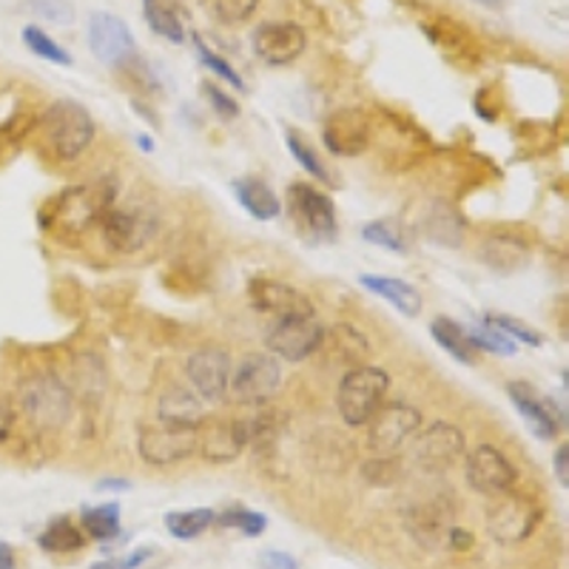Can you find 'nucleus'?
I'll return each instance as SVG.
<instances>
[{
	"instance_id": "nucleus-1",
	"label": "nucleus",
	"mask_w": 569,
	"mask_h": 569,
	"mask_svg": "<svg viewBox=\"0 0 569 569\" xmlns=\"http://www.w3.org/2000/svg\"><path fill=\"white\" fill-rule=\"evenodd\" d=\"M40 131H43V140L49 146L58 160L71 162L78 160L86 149L94 140V117L83 109L74 100H58L46 109V114L40 117Z\"/></svg>"
},
{
	"instance_id": "nucleus-2",
	"label": "nucleus",
	"mask_w": 569,
	"mask_h": 569,
	"mask_svg": "<svg viewBox=\"0 0 569 569\" xmlns=\"http://www.w3.org/2000/svg\"><path fill=\"white\" fill-rule=\"evenodd\" d=\"M390 390L388 370L373 368V365H356L342 376L337 390V410L345 425L362 427L370 416L385 405V396Z\"/></svg>"
},
{
	"instance_id": "nucleus-3",
	"label": "nucleus",
	"mask_w": 569,
	"mask_h": 569,
	"mask_svg": "<svg viewBox=\"0 0 569 569\" xmlns=\"http://www.w3.org/2000/svg\"><path fill=\"white\" fill-rule=\"evenodd\" d=\"M18 405L38 430H58L74 410L71 390L54 373L27 376L18 388Z\"/></svg>"
},
{
	"instance_id": "nucleus-4",
	"label": "nucleus",
	"mask_w": 569,
	"mask_h": 569,
	"mask_svg": "<svg viewBox=\"0 0 569 569\" xmlns=\"http://www.w3.org/2000/svg\"><path fill=\"white\" fill-rule=\"evenodd\" d=\"M282 388V365L273 353L251 350L240 359L237 368H231V382H228V396L237 405H266Z\"/></svg>"
},
{
	"instance_id": "nucleus-5",
	"label": "nucleus",
	"mask_w": 569,
	"mask_h": 569,
	"mask_svg": "<svg viewBox=\"0 0 569 569\" xmlns=\"http://www.w3.org/2000/svg\"><path fill=\"white\" fill-rule=\"evenodd\" d=\"M421 410L408 401H385L368 421V447L376 456L399 453L421 430Z\"/></svg>"
},
{
	"instance_id": "nucleus-6",
	"label": "nucleus",
	"mask_w": 569,
	"mask_h": 569,
	"mask_svg": "<svg viewBox=\"0 0 569 569\" xmlns=\"http://www.w3.org/2000/svg\"><path fill=\"white\" fill-rule=\"evenodd\" d=\"M541 521V507L516 490L496 496V505L487 510V530L498 543H521L536 532Z\"/></svg>"
},
{
	"instance_id": "nucleus-7",
	"label": "nucleus",
	"mask_w": 569,
	"mask_h": 569,
	"mask_svg": "<svg viewBox=\"0 0 569 569\" xmlns=\"http://www.w3.org/2000/svg\"><path fill=\"white\" fill-rule=\"evenodd\" d=\"M325 328L317 317H279L268 325L266 348L284 362H305L322 348Z\"/></svg>"
},
{
	"instance_id": "nucleus-8",
	"label": "nucleus",
	"mask_w": 569,
	"mask_h": 569,
	"mask_svg": "<svg viewBox=\"0 0 569 569\" xmlns=\"http://www.w3.org/2000/svg\"><path fill=\"white\" fill-rule=\"evenodd\" d=\"M111 188H106L103 182H94V186H80L69 188L54 202L52 226L54 231L63 233H80L91 226L94 220L103 217V211L111 208Z\"/></svg>"
},
{
	"instance_id": "nucleus-9",
	"label": "nucleus",
	"mask_w": 569,
	"mask_h": 569,
	"mask_svg": "<svg viewBox=\"0 0 569 569\" xmlns=\"http://www.w3.org/2000/svg\"><path fill=\"white\" fill-rule=\"evenodd\" d=\"M103 242L117 253H137L154 240L157 220L137 208H109L100 217Z\"/></svg>"
},
{
	"instance_id": "nucleus-10",
	"label": "nucleus",
	"mask_w": 569,
	"mask_h": 569,
	"mask_svg": "<svg viewBox=\"0 0 569 569\" xmlns=\"http://www.w3.org/2000/svg\"><path fill=\"white\" fill-rule=\"evenodd\" d=\"M188 382L202 401H226L231 382V356L220 345H206L188 356Z\"/></svg>"
},
{
	"instance_id": "nucleus-11",
	"label": "nucleus",
	"mask_w": 569,
	"mask_h": 569,
	"mask_svg": "<svg viewBox=\"0 0 569 569\" xmlns=\"http://www.w3.org/2000/svg\"><path fill=\"white\" fill-rule=\"evenodd\" d=\"M137 450H140L142 461H149L151 467L180 465L200 450V433L197 430H174V427L166 425L142 427Z\"/></svg>"
},
{
	"instance_id": "nucleus-12",
	"label": "nucleus",
	"mask_w": 569,
	"mask_h": 569,
	"mask_svg": "<svg viewBox=\"0 0 569 569\" xmlns=\"http://www.w3.org/2000/svg\"><path fill=\"white\" fill-rule=\"evenodd\" d=\"M413 439V459L430 472H441L447 467H453L467 450L465 433L456 425H450V421H430Z\"/></svg>"
},
{
	"instance_id": "nucleus-13",
	"label": "nucleus",
	"mask_w": 569,
	"mask_h": 569,
	"mask_svg": "<svg viewBox=\"0 0 569 569\" xmlns=\"http://www.w3.org/2000/svg\"><path fill=\"white\" fill-rule=\"evenodd\" d=\"M465 476L467 485L481 496H501V492L512 490L518 481L512 461L492 445H479L472 453H467Z\"/></svg>"
},
{
	"instance_id": "nucleus-14",
	"label": "nucleus",
	"mask_w": 569,
	"mask_h": 569,
	"mask_svg": "<svg viewBox=\"0 0 569 569\" xmlns=\"http://www.w3.org/2000/svg\"><path fill=\"white\" fill-rule=\"evenodd\" d=\"M288 206L305 233H311L317 240L337 237V208L319 188L308 186V182H293L288 191Z\"/></svg>"
},
{
	"instance_id": "nucleus-15",
	"label": "nucleus",
	"mask_w": 569,
	"mask_h": 569,
	"mask_svg": "<svg viewBox=\"0 0 569 569\" xmlns=\"http://www.w3.org/2000/svg\"><path fill=\"white\" fill-rule=\"evenodd\" d=\"M91 54L106 66H123L134 58L137 43L126 20L109 12H94L89 20Z\"/></svg>"
},
{
	"instance_id": "nucleus-16",
	"label": "nucleus",
	"mask_w": 569,
	"mask_h": 569,
	"mask_svg": "<svg viewBox=\"0 0 569 569\" xmlns=\"http://www.w3.org/2000/svg\"><path fill=\"white\" fill-rule=\"evenodd\" d=\"M248 299L253 311L279 317H313V302L297 284L279 282V279H253L248 284Z\"/></svg>"
},
{
	"instance_id": "nucleus-17",
	"label": "nucleus",
	"mask_w": 569,
	"mask_h": 569,
	"mask_svg": "<svg viewBox=\"0 0 569 569\" xmlns=\"http://www.w3.org/2000/svg\"><path fill=\"white\" fill-rule=\"evenodd\" d=\"M253 54L268 66L293 63L305 52V29L291 20H268L253 32Z\"/></svg>"
},
{
	"instance_id": "nucleus-18",
	"label": "nucleus",
	"mask_w": 569,
	"mask_h": 569,
	"mask_svg": "<svg viewBox=\"0 0 569 569\" xmlns=\"http://www.w3.org/2000/svg\"><path fill=\"white\" fill-rule=\"evenodd\" d=\"M507 390H510V399L518 408V413L525 416L527 427H530L538 439H556L558 430H563L567 413L558 408L550 396H541L527 382H512Z\"/></svg>"
},
{
	"instance_id": "nucleus-19",
	"label": "nucleus",
	"mask_w": 569,
	"mask_h": 569,
	"mask_svg": "<svg viewBox=\"0 0 569 569\" xmlns=\"http://www.w3.org/2000/svg\"><path fill=\"white\" fill-rule=\"evenodd\" d=\"M322 140L330 154L359 157L370 146V120L359 109H339L328 117Z\"/></svg>"
},
{
	"instance_id": "nucleus-20",
	"label": "nucleus",
	"mask_w": 569,
	"mask_h": 569,
	"mask_svg": "<svg viewBox=\"0 0 569 569\" xmlns=\"http://www.w3.org/2000/svg\"><path fill=\"white\" fill-rule=\"evenodd\" d=\"M405 527L427 550L445 547L447 532L453 530V510L441 501V498H430V501H419L405 512Z\"/></svg>"
},
{
	"instance_id": "nucleus-21",
	"label": "nucleus",
	"mask_w": 569,
	"mask_h": 569,
	"mask_svg": "<svg viewBox=\"0 0 569 569\" xmlns=\"http://www.w3.org/2000/svg\"><path fill=\"white\" fill-rule=\"evenodd\" d=\"M157 419L174 430H200L206 425V405L194 390L171 388L157 401Z\"/></svg>"
},
{
	"instance_id": "nucleus-22",
	"label": "nucleus",
	"mask_w": 569,
	"mask_h": 569,
	"mask_svg": "<svg viewBox=\"0 0 569 569\" xmlns=\"http://www.w3.org/2000/svg\"><path fill=\"white\" fill-rule=\"evenodd\" d=\"M200 453L202 459L211 461V465H228V461L240 459V453L246 450V439H242V430L237 425V419H222L213 421V425L200 427Z\"/></svg>"
},
{
	"instance_id": "nucleus-23",
	"label": "nucleus",
	"mask_w": 569,
	"mask_h": 569,
	"mask_svg": "<svg viewBox=\"0 0 569 569\" xmlns=\"http://www.w3.org/2000/svg\"><path fill=\"white\" fill-rule=\"evenodd\" d=\"M359 282H362L370 293H376V297H382L385 302L393 305L396 311L405 313V317H419L421 313L425 299H421V293L416 291L413 284L405 282V279L382 277V273H365V277H359Z\"/></svg>"
},
{
	"instance_id": "nucleus-24",
	"label": "nucleus",
	"mask_w": 569,
	"mask_h": 569,
	"mask_svg": "<svg viewBox=\"0 0 569 569\" xmlns=\"http://www.w3.org/2000/svg\"><path fill=\"white\" fill-rule=\"evenodd\" d=\"M233 194L253 220H273L282 213V202L273 194V188L257 177H242V180L233 182Z\"/></svg>"
},
{
	"instance_id": "nucleus-25",
	"label": "nucleus",
	"mask_w": 569,
	"mask_h": 569,
	"mask_svg": "<svg viewBox=\"0 0 569 569\" xmlns=\"http://www.w3.org/2000/svg\"><path fill=\"white\" fill-rule=\"evenodd\" d=\"M142 14L151 32L160 34L169 43L186 40V23H182V9L177 0H142Z\"/></svg>"
},
{
	"instance_id": "nucleus-26",
	"label": "nucleus",
	"mask_w": 569,
	"mask_h": 569,
	"mask_svg": "<svg viewBox=\"0 0 569 569\" xmlns=\"http://www.w3.org/2000/svg\"><path fill=\"white\" fill-rule=\"evenodd\" d=\"M322 342H328L330 353H337L339 362L350 365V368L362 365L370 353L368 339H365L362 333H359V328H353V325H337V328L325 330Z\"/></svg>"
},
{
	"instance_id": "nucleus-27",
	"label": "nucleus",
	"mask_w": 569,
	"mask_h": 569,
	"mask_svg": "<svg viewBox=\"0 0 569 569\" xmlns=\"http://www.w3.org/2000/svg\"><path fill=\"white\" fill-rule=\"evenodd\" d=\"M430 333H433V339L447 350V353L453 356L456 362H465V365L476 362V345H472L470 337H467L465 325H459L450 317H439L430 322Z\"/></svg>"
},
{
	"instance_id": "nucleus-28",
	"label": "nucleus",
	"mask_w": 569,
	"mask_h": 569,
	"mask_svg": "<svg viewBox=\"0 0 569 569\" xmlns=\"http://www.w3.org/2000/svg\"><path fill=\"white\" fill-rule=\"evenodd\" d=\"M213 521H217V512L211 507H194V510H171L166 512L162 525L177 541H194L202 532L211 530Z\"/></svg>"
},
{
	"instance_id": "nucleus-29",
	"label": "nucleus",
	"mask_w": 569,
	"mask_h": 569,
	"mask_svg": "<svg viewBox=\"0 0 569 569\" xmlns=\"http://www.w3.org/2000/svg\"><path fill=\"white\" fill-rule=\"evenodd\" d=\"M38 543L43 552H52V556H69V552L83 550L86 532L80 530L71 518H58V521H52V525L40 532Z\"/></svg>"
},
{
	"instance_id": "nucleus-30",
	"label": "nucleus",
	"mask_w": 569,
	"mask_h": 569,
	"mask_svg": "<svg viewBox=\"0 0 569 569\" xmlns=\"http://www.w3.org/2000/svg\"><path fill=\"white\" fill-rule=\"evenodd\" d=\"M80 530L94 541H114L120 536V505L109 501V505L83 507L80 510Z\"/></svg>"
},
{
	"instance_id": "nucleus-31",
	"label": "nucleus",
	"mask_w": 569,
	"mask_h": 569,
	"mask_svg": "<svg viewBox=\"0 0 569 569\" xmlns=\"http://www.w3.org/2000/svg\"><path fill=\"white\" fill-rule=\"evenodd\" d=\"M481 259L496 271H512L527 259V248L507 237H487V242L481 246Z\"/></svg>"
},
{
	"instance_id": "nucleus-32",
	"label": "nucleus",
	"mask_w": 569,
	"mask_h": 569,
	"mask_svg": "<svg viewBox=\"0 0 569 569\" xmlns=\"http://www.w3.org/2000/svg\"><path fill=\"white\" fill-rule=\"evenodd\" d=\"M436 213L427 217V237L439 246H450L456 248L461 242V220L456 217L453 208H447L445 202H436L433 206Z\"/></svg>"
},
{
	"instance_id": "nucleus-33",
	"label": "nucleus",
	"mask_w": 569,
	"mask_h": 569,
	"mask_svg": "<svg viewBox=\"0 0 569 569\" xmlns=\"http://www.w3.org/2000/svg\"><path fill=\"white\" fill-rule=\"evenodd\" d=\"M467 337H470V342L476 345V350H490V353H498V356L516 353V342H512L507 333H501L496 325L487 322V319L481 325H467Z\"/></svg>"
},
{
	"instance_id": "nucleus-34",
	"label": "nucleus",
	"mask_w": 569,
	"mask_h": 569,
	"mask_svg": "<svg viewBox=\"0 0 569 569\" xmlns=\"http://www.w3.org/2000/svg\"><path fill=\"white\" fill-rule=\"evenodd\" d=\"M284 140H288V149H291L293 160H297L299 166H302V169L308 171V174L317 177L319 182H330L328 169H325V162L319 160V154H317V151H313L311 142L305 140V137L299 134V131H293V129L284 131Z\"/></svg>"
},
{
	"instance_id": "nucleus-35",
	"label": "nucleus",
	"mask_w": 569,
	"mask_h": 569,
	"mask_svg": "<svg viewBox=\"0 0 569 569\" xmlns=\"http://www.w3.org/2000/svg\"><path fill=\"white\" fill-rule=\"evenodd\" d=\"M213 525L231 527V530H240L242 536L257 538V536H262V532H266L268 518L262 516V512L246 510V507H231V510L220 512V516H217V521H213Z\"/></svg>"
},
{
	"instance_id": "nucleus-36",
	"label": "nucleus",
	"mask_w": 569,
	"mask_h": 569,
	"mask_svg": "<svg viewBox=\"0 0 569 569\" xmlns=\"http://www.w3.org/2000/svg\"><path fill=\"white\" fill-rule=\"evenodd\" d=\"M23 43L29 46V52H34V58H43L49 63H60V66H71V54L66 52L63 46L54 43L43 29L38 27H27L23 29Z\"/></svg>"
},
{
	"instance_id": "nucleus-37",
	"label": "nucleus",
	"mask_w": 569,
	"mask_h": 569,
	"mask_svg": "<svg viewBox=\"0 0 569 569\" xmlns=\"http://www.w3.org/2000/svg\"><path fill=\"white\" fill-rule=\"evenodd\" d=\"M362 476L368 485L376 487H390L401 479V459H396V453L390 456H376L362 465Z\"/></svg>"
},
{
	"instance_id": "nucleus-38",
	"label": "nucleus",
	"mask_w": 569,
	"mask_h": 569,
	"mask_svg": "<svg viewBox=\"0 0 569 569\" xmlns=\"http://www.w3.org/2000/svg\"><path fill=\"white\" fill-rule=\"evenodd\" d=\"M362 237L370 242V246H379L385 248V251H393V253L408 251V242H405L401 231L390 220L368 222V226L362 228Z\"/></svg>"
},
{
	"instance_id": "nucleus-39",
	"label": "nucleus",
	"mask_w": 569,
	"mask_h": 569,
	"mask_svg": "<svg viewBox=\"0 0 569 569\" xmlns=\"http://www.w3.org/2000/svg\"><path fill=\"white\" fill-rule=\"evenodd\" d=\"M194 49H197V54H200V63L206 66L211 74H217V80H226V83H231L233 89H246V83H242V78H240V71L233 69L226 58H220L217 52H211V49H208L200 38H194Z\"/></svg>"
},
{
	"instance_id": "nucleus-40",
	"label": "nucleus",
	"mask_w": 569,
	"mask_h": 569,
	"mask_svg": "<svg viewBox=\"0 0 569 569\" xmlns=\"http://www.w3.org/2000/svg\"><path fill=\"white\" fill-rule=\"evenodd\" d=\"M259 0H208L213 18L222 20V23H242L253 14Z\"/></svg>"
},
{
	"instance_id": "nucleus-41",
	"label": "nucleus",
	"mask_w": 569,
	"mask_h": 569,
	"mask_svg": "<svg viewBox=\"0 0 569 569\" xmlns=\"http://www.w3.org/2000/svg\"><path fill=\"white\" fill-rule=\"evenodd\" d=\"M487 322L496 325V328L501 330V333H507L512 342H525V345H530V348H541L543 345L541 333H536L530 325L518 322V319H512V317H487Z\"/></svg>"
},
{
	"instance_id": "nucleus-42",
	"label": "nucleus",
	"mask_w": 569,
	"mask_h": 569,
	"mask_svg": "<svg viewBox=\"0 0 569 569\" xmlns=\"http://www.w3.org/2000/svg\"><path fill=\"white\" fill-rule=\"evenodd\" d=\"M32 7L34 12H38L43 20H49V23H60V27H66V23L74 20V7H71L69 0H32Z\"/></svg>"
},
{
	"instance_id": "nucleus-43",
	"label": "nucleus",
	"mask_w": 569,
	"mask_h": 569,
	"mask_svg": "<svg viewBox=\"0 0 569 569\" xmlns=\"http://www.w3.org/2000/svg\"><path fill=\"white\" fill-rule=\"evenodd\" d=\"M151 547H140V550H131L126 556H117V558H103V561L91 563L89 569H140L142 563L151 558Z\"/></svg>"
},
{
	"instance_id": "nucleus-44",
	"label": "nucleus",
	"mask_w": 569,
	"mask_h": 569,
	"mask_svg": "<svg viewBox=\"0 0 569 569\" xmlns=\"http://www.w3.org/2000/svg\"><path fill=\"white\" fill-rule=\"evenodd\" d=\"M202 94H206V98L211 100V109L217 111V114H220L222 120H233V117L240 114V103H233V100L228 98V94L220 89V86L206 83V86H202Z\"/></svg>"
},
{
	"instance_id": "nucleus-45",
	"label": "nucleus",
	"mask_w": 569,
	"mask_h": 569,
	"mask_svg": "<svg viewBox=\"0 0 569 569\" xmlns=\"http://www.w3.org/2000/svg\"><path fill=\"white\" fill-rule=\"evenodd\" d=\"M14 421H18V408H14V401L9 396L0 393V445L12 436Z\"/></svg>"
},
{
	"instance_id": "nucleus-46",
	"label": "nucleus",
	"mask_w": 569,
	"mask_h": 569,
	"mask_svg": "<svg viewBox=\"0 0 569 569\" xmlns=\"http://www.w3.org/2000/svg\"><path fill=\"white\" fill-rule=\"evenodd\" d=\"M259 563H262V569H299L297 558L288 556V552H279V550L262 552Z\"/></svg>"
},
{
	"instance_id": "nucleus-47",
	"label": "nucleus",
	"mask_w": 569,
	"mask_h": 569,
	"mask_svg": "<svg viewBox=\"0 0 569 569\" xmlns=\"http://www.w3.org/2000/svg\"><path fill=\"white\" fill-rule=\"evenodd\" d=\"M472 543H476V538H472L470 530H461V527H453V530L447 532V547L456 552H465L470 550Z\"/></svg>"
},
{
	"instance_id": "nucleus-48",
	"label": "nucleus",
	"mask_w": 569,
	"mask_h": 569,
	"mask_svg": "<svg viewBox=\"0 0 569 569\" xmlns=\"http://www.w3.org/2000/svg\"><path fill=\"white\" fill-rule=\"evenodd\" d=\"M556 476L561 487H569V447L561 445L556 450Z\"/></svg>"
},
{
	"instance_id": "nucleus-49",
	"label": "nucleus",
	"mask_w": 569,
	"mask_h": 569,
	"mask_svg": "<svg viewBox=\"0 0 569 569\" xmlns=\"http://www.w3.org/2000/svg\"><path fill=\"white\" fill-rule=\"evenodd\" d=\"M18 563H14V550L12 543L0 541V569H14Z\"/></svg>"
},
{
	"instance_id": "nucleus-50",
	"label": "nucleus",
	"mask_w": 569,
	"mask_h": 569,
	"mask_svg": "<svg viewBox=\"0 0 569 569\" xmlns=\"http://www.w3.org/2000/svg\"><path fill=\"white\" fill-rule=\"evenodd\" d=\"M129 481L126 479H103L100 481V490H114V492H123V490H129Z\"/></svg>"
},
{
	"instance_id": "nucleus-51",
	"label": "nucleus",
	"mask_w": 569,
	"mask_h": 569,
	"mask_svg": "<svg viewBox=\"0 0 569 569\" xmlns=\"http://www.w3.org/2000/svg\"><path fill=\"white\" fill-rule=\"evenodd\" d=\"M476 3H481V7H490V9L505 7V0H476Z\"/></svg>"
},
{
	"instance_id": "nucleus-52",
	"label": "nucleus",
	"mask_w": 569,
	"mask_h": 569,
	"mask_svg": "<svg viewBox=\"0 0 569 569\" xmlns=\"http://www.w3.org/2000/svg\"><path fill=\"white\" fill-rule=\"evenodd\" d=\"M140 146H142V149H146V151H151V146H154V142H151L149 137H140Z\"/></svg>"
}]
</instances>
